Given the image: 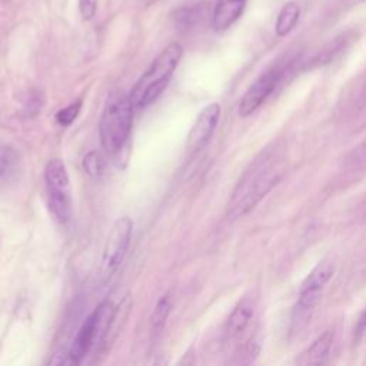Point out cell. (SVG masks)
Returning a JSON list of instances; mask_svg holds the SVG:
<instances>
[{"mask_svg": "<svg viewBox=\"0 0 366 366\" xmlns=\"http://www.w3.org/2000/svg\"><path fill=\"white\" fill-rule=\"evenodd\" d=\"M335 335L330 330H326L325 334L318 336L312 345L301 354L298 358V365L309 366V365H322L328 361L330 350H332Z\"/></svg>", "mask_w": 366, "mask_h": 366, "instance_id": "11", "label": "cell"}, {"mask_svg": "<svg viewBox=\"0 0 366 366\" xmlns=\"http://www.w3.org/2000/svg\"><path fill=\"white\" fill-rule=\"evenodd\" d=\"M80 108H82L80 102L69 104V106H66L65 109H60L56 113V122L60 126H71L76 120V117L79 116Z\"/></svg>", "mask_w": 366, "mask_h": 366, "instance_id": "18", "label": "cell"}, {"mask_svg": "<svg viewBox=\"0 0 366 366\" xmlns=\"http://www.w3.org/2000/svg\"><path fill=\"white\" fill-rule=\"evenodd\" d=\"M299 16H301V6L296 2H288L277 14L275 25L277 36L281 38L288 36V34L295 29V26L298 25Z\"/></svg>", "mask_w": 366, "mask_h": 366, "instance_id": "14", "label": "cell"}, {"mask_svg": "<svg viewBox=\"0 0 366 366\" xmlns=\"http://www.w3.org/2000/svg\"><path fill=\"white\" fill-rule=\"evenodd\" d=\"M220 112L222 109L219 103H211L198 115L194 126H192L187 135L186 152L189 153V156H195L211 142L219 124Z\"/></svg>", "mask_w": 366, "mask_h": 366, "instance_id": "7", "label": "cell"}, {"mask_svg": "<svg viewBox=\"0 0 366 366\" xmlns=\"http://www.w3.org/2000/svg\"><path fill=\"white\" fill-rule=\"evenodd\" d=\"M269 161L268 156L256 161L239 181L228 205V218L231 220L251 214L260 201L281 182L284 172Z\"/></svg>", "mask_w": 366, "mask_h": 366, "instance_id": "1", "label": "cell"}, {"mask_svg": "<svg viewBox=\"0 0 366 366\" xmlns=\"http://www.w3.org/2000/svg\"><path fill=\"white\" fill-rule=\"evenodd\" d=\"M21 173V156L9 145H0V187L14 183Z\"/></svg>", "mask_w": 366, "mask_h": 366, "instance_id": "12", "label": "cell"}, {"mask_svg": "<svg viewBox=\"0 0 366 366\" xmlns=\"http://www.w3.org/2000/svg\"><path fill=\"white\" fill-rule=\"evenodd\" d=\"M132 231L133 222L128 216L117 219L111 229L100 260V277L104 284L111 281L124 264L130 247Z\"/></svg>", "mask_w": 366, "mask_h": 366, "instance_id": "6", "label": "cell"}, {"mask_svg": "<svg viewBox=\"0 0 366 366\" xmlns=\"http://www.w3.org/2000/svg\"><path fill=\"white\" fill-rule=\"evenodd\" d=\"M133 104L129 95L113 93L99 122L100 144L108 155L117 156L129 142L133 126Z\"/></svg>", "mask_w": 366, "mask_h": 366, "instance_id": "2", "label": "cell"}, {"mask_svg": "<svg viewBox=\"0 0 366 366\" xmlns=\"http://www.w3.org/2000/svg\"><path fill=\"white\" fill-rule=\"evenodd\" d=\"M255 313V299L252 296H245L242 298L238 305L231 312V315L226 321L225 332L229 338H236L245 332L249 326Z\"/></svg>", "mask_w": 366, "mask_h": 366, "instance_id": "9", "label": "cell"}, {"mask_svg": "<svg viewBox=\"0 0 366 366\" xmlns=\"http://www.w3.org/2000/svg\"><path fill=\"white\" fill-rule=\"evenodd\" d=\"M281 76L282 72L279 69H271V71L258 78L247 91V93L242 96L239 102V115L242 117L253 115L275 92Z\"/></svg>", "mask_w": 366, "mask_h": 366, "instance_id": "8", "label": "cell"}, {"mask_svg": "<svg viewBox=\"0 0 366 366\" xmlns=\"http://www.w3.org/2000/svg\"><path fill=\"white\" fill-rule=\"evenodd\" d=\"M98 9V0H79V12L83 21H92Z\"/></svg>", "mask_w": 366, "mask_h": 366, "instance_id": "19", "label": "cell"}, {"mask_svg": "<svg viewBox=\"0 0 366 366\" xmlns=\"http://www.w3.org/2000/svg\"><path fill=\"white\" fill-rule=\"evenodd\" d=\"M356 156H359V161H366V142L359 148Z\"/></svg>", "mask_w": 366, "mask_h": 366, "instance_id": "21", "label": "cell"}, {"mask_svg": "<svg viewBox=\"0 0 366 366\" xmlns=\"http://www.w3.org/2000/svg\"><path fill=\"white\" fill-rule=\"evenodd\" d=\"M335 272V265L330 260L325 259L310 271L308 277L304 281L301 289H317L323 290L325 285L332 279Z\"/></svg>", "mask_w": 366, "mask_h": 366, "instance_id": "15", "label": "cell"}, {"mask_svg": "<svg viewBox=\"0 0 366 366\" xmlns=\"http://www.w3.org/2000/svg\"><path fill=\"white\" fill-rule=\"evenodd\" d=\"M248 0H218L212 25L216 32L229 29L245 12Z\"/></svg>", "mask_w": 366, "mask_h": 366, "instance_id": "10", "label": "cell"}, {"mask_svg": "<svg viewBox=\"0 0 366 366\" xmlns=\"http://www.w3.org/2000/svg\"><path fill=\"white\" fill-rule=\"evenodd\" d=\"M182 54L183 50L179 43H172L161 52L129 93L135 109L149 106L162 95L181 62Z\"/></svg>", "mask_w": 366, "mask_h": 366, "instance_id": "3", "label": "cell"}, {"mask_svg": "<svg viewBox=\"0 0 366 366\" xmlns=\"http://www.w3.org/2000/svg\"><path fill=\"white\" fill-rule=\"evenodd\" d=\"M365 332H366V308L362 310V313L359 315V319L356 322V326L354 330V341L359 342L363 338Z\"/></svg>", "mask_w": 366, "mask_h": 366, "instance_id": "20", "label": "cell"}, {"mask_svg": "<svg viewBox=\"0 0 366 366\" xmlns=\"http://www.w3.org/2000/svg\"><path fill=\"white\" fill-rule=\"evenodd\" d=\"M116 318V308L109 302H102L82 323L80 329L71 345L67 358L69 363H82L96 346L108 341L113 321Z\"/></svg>", "mask_w": 366, "mask_h": 366, "instance_id": "4", "label": "cell"}, {"mask_svg": "<svg viewBox=\"0 0 366 366\" xmlns=\"http://www.w3.org/2000/svg\"><path fill=\"white\" fill-rule=\"evenodd\" d=\"M170 312H172V299L169 295H166L158 304H156L153 313H152V318H150L152 341H158V338L162 335Z\"/></svg>", "mask_w": 366, "mask_h": 366, "instance_id": "16", "label": "cell"}, {"mask_svg": "<svg viewBox=\"0 0 366 366\" xmlns=\"http://www.w3.org/2000/svg\"><path fill=\"white\" fill-rule=\"evenodd\" d=\"M205 6L203 3H194L179 8L175 14H173V22L175 26L181 32H187L190 29H194L203 17Z\"/></svg>", "mask_w": 366, "mask_h": 366, "instance_id": "13", "label": "cell"}, {"mask_svg": "<svg viewBox=\"0 0 366 366\" xmlns=\"http://www.w3.org/2000/svg\"><path fill=\"white\" fill-rule=\"evenodd\" d=\"M83 168L89 176H92V178L100 176L102 172H103V168H104V162H103V158L100 156V153L92 150L86 155L84 159H83Z\"/></svg>", "mask_w": 366, "mask_h": 366, "instance_id": "17", "label": "cell"}, {"mask_svg": "<svg viewBox=\"0 0 366 366\" xmlns=\"http://www.w3.org/2000/svg\"><path fill=\"white\" fill-rule=\"evenodd\" d=\"M45 183L50 212L60 223L72 218V190L66 165L60 159H52L45 168Z\"/></svg>", "mask_w": 366, "mask_h": 366, "instance_id": "5", "label": "cell"}]
</instances>
